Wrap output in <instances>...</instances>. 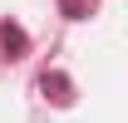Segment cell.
I'll use <instances>...</instances> for the list:
<instances>
[{"label": "cell", "instance_id": "6da1fadb", "mask_svg": "<svg viewBox=\"0 0 128 123\" xmlns=\"http://www.w3.org/2000/svg\"><path fill=\"white\" fill-rule=\"evenodd\" d=\"M0 44H5V54H20V49H25V30L5 25V30H0Z\"/></svg>", "mask_w": 128, "mask_h": 123}]
</instances>
